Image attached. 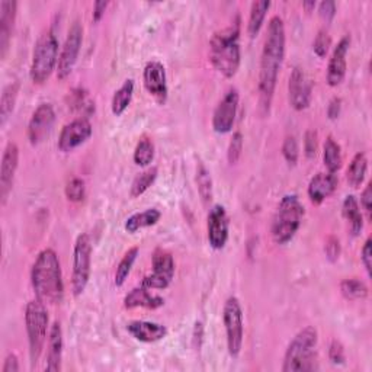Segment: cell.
Segmentation results:
<instances>
[{
  "label": "cell",
  "instance_id": "1",
  "mask_svg": "<svg viewBox=\"0 0 372 372\" xmlns=\"http://www.w3.org/2000/svg\"><path fill=\"white\" fill-rule=\"evenodd\" d=\"M285 45L286 37L284 21L280 16H272L268 24V31L264 42L257 83L259 106H261L264 115L269 114L270 111L275 89H277L278 83V76L285 58Z\"/></svg>",
  "mask_w": 372,
  "mask_h": 372
},
{
  "label": "cell",
  "instance_id": "2",
  "mask_svg": "<svg viewBox=\"0 0 372 372\" xmlns=\"http://www.w3.org/2000/svg\"><path fill=\"white\" fill-rule=\"evenodd\" d=\"M31 284L35 297L45 305H57L64 298V281L58 254L47 248L41 250L31 269Z\"/></svg>",
  "mask_w": 372,
  "mask_h": 372
},
{
  "label": "cell",
  "instance_id": "3",
  "mask_svg": "<svg viewBox=\"0 0 372 372\" xmlns=\"http://www.w3.org/2000/svg\"><path fill=\"white\" fill-rule=\"evenodd\" d=\"M240 19L217 31L209 41V63L225 79H233L241 63Z\"/></svg>",
  "mask_w": 372,
  "mask_h": 372
},
{
  "label": "cell",
  "instance_id": "4",
  "mask_svg": "<svg viewBox=\"0 0 372 372\" xmlns=\"http://www.w3.org/2000/svg\"><path fill=\"white\" fill-rule=\"evenodd\" d=\"M318 332L313 326L301 329L289 342L285 355L282 372H310L318 369L317 357Z\"/></svg>",
  "mask_w": 372,
  "mask_h": 372
},
{
  "label": "cell",
  "instance_id": "5",
  "mask_svg": "<svg viewBox=\"0 0 372 372\" xmlns=\"http://www.w3.org/2000/svg\"><path fill=\"white\" fill-rule=\"evenodd\" d=\"M304 218V207L297 195H285L272 218L270 234L277 245L285 246L298 233Z\"/></svg>",
  "mask_w": 372,
  "mask_h": 372
},
{
  "label": "cell",
  "instance_id": "6",
  "mask_svg": "<svg viewBox=\"0 0 372 372\" xmlns=\"http://www.w3.org/2000/svg\"><path fill=\"white\" fill-rule=\"evenodd\" d=\"M25 326H26V334H28L31 368H35V365L40 362L45 342L51 329L50 318H48L47 305L41 300L35 298L26 304Z\"/></svg>",
  "mask_w": 372,
  "mask_h": 372
},
{
  "label": "cell",
  "instance_id": "7",
  "mask_svg": "<svg viewBox=\"0 0 372 372\" xmlns=\"http://www.w3.org/2000/svg\"><path fill=\"white\" fill-rule=\"evenodd\" d=\"M58 56V40L54 32L51 29L42 32L32 53L29 69L32 82L35 85H44L53 72L57 70Z\"/></svg>",
  "mask_w": 372,
  "mask_h": 372
},
{
  "label": "cell",
  "instance_id": "8",
  "mask_svg": "<svg viewBox=\"0 0 372 372\" xmlns=\"http://www.w3.org/2000/svg\"><path fill=\"white\" fill-rule=\"evenodd\" d=\"M223 323L227 337V350L232 358H237L245 339V323H243V309L237 297H229L224 302L223 309Z\"/></svg>",
  "mask_w": 372,
  "mask_h": 372
},
{
  "label": "cell",
  "instance_id": "9",
  "mask_svg": "<svg viewBox=\"0 0 372 372\" xmlns=\"http://www.w3.org/2000/svg\"><path fill=\"white\" fill-rule=\"evenodd\" d=\"M90 270H92V241L88 233H82L76 238L73 249L72 289L74 297H79L85 293L90 280Z\"/></svg>",
  "mask_w": 372,
  "mask_h": 372
},
{
  "label": "cell",
  "instance_id": "10",
  "mask_svg": "<svg viewBox=\"0 0 372 372\" xmlns=\"http://www.w3.org/2000/svg\"><path fill=\"white\" fill-rule=\"evenodd\" d=\"M82 44H83V26L80 25L79 21H74L67 32L66 41H64L58 56V64L56 70L58 80H66L72 74L77 63Z\"/></svg>",
  "mask_w": 372,
  "mask_h": 372
},
{
  "label": "cell",
  "instance_id": "11",
  "mask_svg": "<svg viewBox=\"0 0 372 372\" xmlns=\"http://www.w3.org/2000/svg\"><path fill=\"white\" fill-rule=\"evenodd\" d=\"M152 273L144 277L141 285L149 289H166L175 278V259L170 252L156 249L152 256Z\"/></svg>",
  "mask_w": 372,
  "mask_h": 372
},
{
  "label": "cell",
  "instance_id": "12",
  "mask_svg": "<svg viewBox=\"0 0 372 372\" xmlns=\"http://www.w3.org/2000/svg\"><path fill=\"white\" fill-rule=\"evenodd\" d=\"M143 83L145 90L152 96V98L160 104L165 105L169 96V88H168V76L166 69L163 64L157 60H152L143 70Z\"/></svg>",
  "mask_w": 372,
  "mask_h": 372
},
{
  "label": "cell",
  "instance_id": "13",
  "mask_svg": "<svg viewBox=\"0 0 372 372\" xmlns=\"http://www.w3.org/2000/svg\"><path fill=\"white\" fill-rule=\"evenodd\" d=\"M230 221L225 208L220 204L214 205L208 213L207 218V237L208 243L214 250H221L229 241Z\"/></svg>",
  "mask_w": 372,
  "mask_h": 372
},
{
  "label": "cell",
  "instance_id": "14",
  "mask_svg": "<svg viewBox=\"0 0 372 372\" xmlns=\"http://www.w3.org/2000/svg\"><path fill=\"white\" fill-rule=\"evenodd\" d=\"M240 95L236 88L230 89L218 102L213 114V129L217 134H229L236 122Z\"/></svg>",
  "mask_w": 372,
  "mask_h": 372
},
{
  "label": "cell",
  "instance_id": "15",
  "mask_svg": "<svg viewBox=\"0 0 372 372\" xmlns=\"http://www.w3.org/2000/svg\"><path fill=\"white\" fill-rule=\"evenodd\" d=\"M93 133V127L86 117H80L63 127L58 137V149L63 153H70L85 144Z\"/></svg>",
  "mask_w": 372,
  "mask_h": 372
},
{
  "label": "cell",
  "instance_id": "16",
  "mask_svg": "<svg viewBox=\"0 0 372 372\" xmlns=\"http://www.w3.org/2000/svg\"><path fill=\"white\" fill-rule=\"evenodd\" d=\"M313 88L309 76L301 67H294L288 82V101L296 111H304L310 106Z\"/></svg>",
  "mask_w": 372,
  "mask_h": 372
},
{
  "label": "cell",
  "instance_id": "17",
  "mask_svg": "<svg viewBox=\"0 0 372 372\" xmlns=\"http://www.w3.org/2000/svg\"><path fill=\"white\" fill-rule=\"evenodd\" d=\"M56 122V112L50 104H41L32 114L28 124V140L32 145L41 144L50 136Z\"/></svg>",
  "mask_w": 372,
  "mask_h": 372
},
{
  "label": "cell",
  "instance_id": "18",
  "mask_svg": "<svg viewBox=\"0 0 372 372\" xmlns=\"http://www.w3.org/2000/svg\"><path fill=\"white\" fill-rule=\"evenodd\" d=\"M19 166V149L13 141H9L2 154V163H0V201L2 205L6 204L9 193L13 188V181L16 170Z\"/></svg>",
  "mask_w": 372,
  "mask_h": 372
},
{
  "label": "cell",
  "instance_id": "19",
  "mask_svg": "<svg viewBox=\"0 0 372 372\" xmlns=\"http://www.w3.org/2000/svg\"><path fill=\"white\" fill-rule=\"evenodd\" d=\"M349 48H350V35H345L333 48V53L326 70L327 85L332 88L341 86L346 77V70H348L346 57L349 53Z\"/></svg>",
  "mask_w": 372,
  "mask_h": 372
},
{
  "label": "cell",
  "instance_id": "20",
  "mask_svg": "<svg viewBox=\"0 0 372 372\" xmlns=\"http://www.w3.org/2000/svg\"><path fill=\"white\" fill-rule=\"evenodd\" d=\"M18 13V2L15 0H2L0 2V58L5 60L9 51V45Z\"/></svg>",
  "mask_w": 372,
  "mask_h": 372
},
{
  "label": "cell",
  "instance_id": "21",
  "mask_svg": "<svg viewBox=\"0 0 372 372\" xmlns=\"http://www.w3.org/2000/svg\"><path fill=\"white\" fill-rule=\"evenodd\" d=\"M339 186V177L336 173H317L312 177V181L307 188V195H309L312 204L320 205L325 202L330 195L336 192Z\"/></svg>",
  "mask_w": 372,
  "mask_h": 372
},
{
  "label": "cell",
  "instance_id": "22",
  "mask_svg": "<svg viewBox=\"0 0 372 372\" xmlns=\"http://www.w3.org/2000/svg\"><path fill=\"white\" fill-rule=\"evenodd\" d=\"M127 332L131 334L136 341L143 343H156L163 341L168 336V327L154 321L134 320L127 325Z\"/></svg>",
  "mask_w": 372,
  "mask_h": 372
},
{
  "label": "cell",
  "instance_id": "23",
  "mask_svg": "<svg viewBox=\"0 0 372 372\" xmlns=\"http://www.w3.org/2000/svg\"><path fill=\"white\" fill-rule=\"evenodd\" d=\"M152 289L145 288L143 285L129 291L124 298V307L127 310L134 309H147V310H157L165 305V298L152 294Z\"/></svg>",
  "mask_w": 372,
  "mask_h": 372
},
{
  "label": "cell",
  "instance_id": "24",
  "mask_svg": "<svg viewBox=\"0 0 372 372\" xmlns=\"http://www.w3.org/2000/svg\"><path fill=\"white\" fill-rule=\"evenodd\" d=\"M63 329L58 321H54L48 334L47 342V365L45 371L48 372H58L61 371V361H63Z\"/></svg>",
  "mask_w": 372,
  "mask_h": 372
},
{
  "label": "cell",
  "instance_id": "25",
  "mask_svg": "<svg viewBox=\"0 0 372 372\" xmlns=\"http://www.w3.org/2000/svg\"><path fill=\"white\" fill-rule=\"evenodd\" d=\"M342 213L349 224V230L353 237H358L364 230V216L361 213L359 202L353 195H348L342 204Z\"/></svg>",
  "mask_w": 372,
  "mask_h": 372
},
{
  "label": "cell",
  "instance_id": "26",
  "mask_svg": "<svg viewBox=\"0 0 372 372\" xmlns=\"http://www.w3.org/2000/svg\"><path fill=\"white\" fill-rule=\"evenodd\" d=\"M160 218H161V213L157 208H149L143 213H136L131 217H128L124 224V229L129 234H134L143 229L153 227V225H156L160 221Z\"/></svg>",
  "mask_w": 372,
  "mask_h": 372
},
{
  "label": "cell",
  "instance_id": "27",
  "mask_svg": "<svg viewBox=\"0 0 372 372\" xmlns=\"http://www.w3.org/2000/svg\"><path fill=\"white\" fill-rule=\"evenodd\" d=\"M323 163H325L327 172L337 173L342 169L343 165V156L342 147L332 136H329L323 145Z\"/></svg>",
  "mask_w": 372,
  "mask_h": 372
},
{
  "label": "cell",
  "instance_id": "28",
  "mask_svg": "<svg viewBox=\"0 0 372 372\" xmlns=\"http://www.w3.org/2000/svg\"><path fill=\"white\" fill-rule=\"evenodd\" d=\"M133 96H134V80L127 79L121 85V88L115 90L114 96H112V101H111L112 114H114L115 117H121L128 109L129 104H131Z\"/></svg>",
  "mask_w": 372,
  "mask_h": 372
},
{
  "label": "cell",
  "instance_id": "29",
  "mask_svg": "<svg viewBox=\"0 0 372 372\" xmlns=\"http://www.w3.org/2000/svg\"><path fill=\"white\" fill-rule=\"evenodd\" d=\"M269 8H270L269 0H257V2L252 3L249 21H248V34L250 38H254L259 35V32H261L264 26Z\"/></svg>",
  "mask_w": 372,
  "mask_h": 372
},
{
  "label": "cell",
  "instance_id": "30",
  "mask_svg": "<svg viewBox=\"0 0 372 372\" xmlns=\"http://www.w3.org/2000/svg\"><path fill=\"white\" fill-rule=\"evenodd\" d=\"M366 170H368V159L366 154L359 152L353 156L352 161L349 163V168L346 170V181L352 188H359L364 181H365V176H366Z\"/></svg>",
  "mask_w": 372,
  "mask_h": 372
},
{
  "label": "cell",
  "instance_id": "31",
  "mask_svg": "<svg viewBox=\"0 0 372 372\" xmlns=\"http://www.w3.org/2000/svg\"><path fill=\"white\" fill-rule=\"evenodd\" d=\"M19 83L13 82L8 85L3 89L2 98H0V125L5 127L8 120L10 118L12 112L15 109L16 101H18V95H19Z\"/></svg>",
  "mask_w": 372,
  "mask_h": 372
},
{
  "label": "cell",
  "instance_id": "32",
  "mask_svg": "<svg viewBox=\"0 0 372 372\" xmlns=\"http://www.w3.org/2000/svg\"><path fill=\"white\" fill-rule=\"evenodd\" d=\"M138 253H140L138 248H131V249H128V252H125V254L122 256L115 270V280H114L115 286L120 288L127 282L129 273H131V269L137 261Z\"/></svg>",
  "mask_w": 372,
  "mask_h": 372
},
{
  "label": "cell",
  "instance_id": "33",
  "mask_svg": "<svg viewBox=\"0 0 372 372\" xmlns=\"http://www.w3.org/2000/svg\"><path fill=\"white\" fill-rule=\"evenodd\" d=\"M341 293L349 301L365 300L369 294V289L366 284L358 278H348L341 282Z\"/></svg>",
  "mask_w": 372,
  "mask_h": 372
},
{
  "label": "cell",
  "instance_id": "34",
  "mask_svg": "<svg viewBox=\"0 0 372 372\" xmlns=\"http://www.w3.org/2000/svg\"><path fill=\"white\" fill-rule=\"evenodd\" d=\"M157 175H159L157 168H149V169H145L144 172L138 173L131 184V189H129L131 197L138 198L143 195L144 192H147L152 188V185L156 182Z\"/></svg>",
  "mask_w": 372,
  "mask_h": 372
},
{
  "label": "cell",
  "instance_id": "35",
  "mask_svg": "<svg viewBox=\"0 0 372 372\" xmlns=\"http://www.w3.org/2000/svg\"><path fill=\"white\" fill-rule=\"evenodd\" d=\"M134 163L140 168H147L154 159V144L149 137H141L134 150Z\"/></svg>",
  "mask_w": 372,
  "mask_h": 372
},
{
  "label": "cell",
  "instance_id": "36",
  "mask_svg": "<svg viewBox=\"0 0 372 372\" xmlns=\"http://www.w3.org/2000/svg\"><path fill=\"white\" fill-rule=\"evenodd\" d=\"M197 185H198V192L204 201V204H209L213 201L214 191H213V179L211 175H209L208 169L200 163L197 169Z\"/></svg>",
  "mask_w": 372,
  "mask_h": 372
},
{
  "label": "cell",
  "instance_id": "37",
  "mask_svg": "<svg viewBox=\"0 0 372 372\" xmlns=\"http://www.w3.org/2000/svg\"><path fill=\"white\" fill-rule=\"evenodd\" d=\"M64 193H66V198L70 202L83 201L85 197H86V184H85V181L80 179V177H74V179H72L66 185Z\"/></svg>",
  "mask_w": 372,
  "mask_h": 372
},
{
  "label": "cell",
  "instance_id": "38",
  "mask_svg": "<svg viewBox=\"0 0 372 372\" xmlns=\"http://www.w3.org/2000/svg\"><path fill=\"white\" fill-rule=\"evenodd\" d=\"M282 156L289 166H296L300 157L298 141L294 136H288L282 144Z\"/></svg>",
  "mask_w": 372,
  "mask_h": 372
},
{
  "label": "cell",
  "instance_id": "39",
  "mask_svg": "<svg viewBox=\"0 0 372 372\" xmlns=\"http://www.w3.org/2000/svg\"><path fill=\"white\" fill-rule=\"evenodd\" d=\"M243 145H245V137L240 131H236L230 140L229 144V150H227V160L229 163L233 166L241 157V152H243Z\"/></svg>",
  "mask_w": 372,
  "mask_h": 372
},
{
  "label": "cell",
  "instance_id": "40",
  "mask_svg": "<svg viewBox=\"0 0 372 372\" xmlns=\"http://www.w3.org/2000/svg\"><path fill=\"white\" fill-rule=\"evenodd\" d=\"M330 47H332V37L329 35V32L325 29L318 31L313 42V51L316 53V56L320 58H325L330 51Z\"/></svg>",
  "mask_w": 372,
  "mask_h": 372
},
{
  "label": "cell",
  "instance_id": "41",
  "mask_svg": "<svg viewBox=\"0 0 372 372\" xmlns=\"http://www.w3.org/2000/svg\"><path fill=\"white\" fill-rule=\"evenodd\" d=\"M318 150V137L314 129H309L304 136V154L307 159H314Z\"/></svg>",
  "mask_w": 372,
  "mask_h": 372
},
{
  "label": "cell",
  "instance_id": "42",
  "mask_svg": "<svg viewBox=\"0 0 372 372\" xmlns=\"http://www.w3.org/2000/svg\"><path fill=\"white\" fill-rule=\"evenodd\" d=\"M325 253H326V257L329 259V261L334 264L337 259L341 257V253H342L341 240L334 236H329L326 240V245H325Z\"/></svg>",
  "mask_w": 372,
  "mask_h": 372
},
{
  "label": "cell",
  "instance_id": "43",
  "mask_svg": "<svg viewBox=\"0 0 372 372\" xmlns=\"http://www.w3.org/2000/svg\"><path fill=\"white\" fill-rule=\"evenodd\" d=\"M329 359L334 365H342L346 359L345 357V348L339 341H333L329 346Z\"/></svg>",
  "mask_w": 372,
  "mask_h": 372
},
{
  "label": "cell",
  "instance_id": "44",
  "mask_svg": "<svg viewBox=\"0 0 372 372\" xmlns=\"http://www.w3.org/2000/svg\"><path fill=\"white\" fill-rule=\"evenodd\" d=\"M318 15L323 21L330 22L336 16V3L330 2V0H326V2H321L318 5Z\"/></svg>",
  "mask_w": 372,
  "mask_h": 372
},
{
  "label": "cell",
  "instance_id": "45",
  "mask_svg": "<svg viewBox=\"0 0 372 372\" xmlns=\"http://www.w3.org/2000/svg\"><path fill=\"white\" fill-rule=\"evenodd\" d=\"M371 259H372V240L371 237H368L361 249V262L368 273V277H371Z\"/></svg>",
  "mask_w": 372,
  "mask_h": 372
},
{
  "label": "cell",
  "instance_id": "46",
  "mask_svg": "<svg viewBox=\"0 0 372 372\" xmlns=\"http://www.w3.org/2000/svg\"><path fill=\"white\" fill-rule=\"evenodd\" d=\"M361 205L365 209L368 220H371V213H372V184L368 182L365 189L361 193Z\"/></svg>",
  "mask_w": 372,
  "mask_h": 372
},
{
  "label": "cell",
  "instance_id": "47",
  "mask_svg": "<svg viewBox=\"0 0 372 372\" xmlns=\"http://www.w3.org/2000/svg\"><path fill=\"white\" fill-rule=\"evenodd\" d=\"M192 342H193V348L197 350H200L202 348V342H204V325L201 321L195 323V327H193V333H192Z\"/></svg>",
  "mask_w": 372,
  "mask_h": 372
},
{
  "label": "cell",
  "instance_id": "48",
  "mask_svg": "<svg viewBox=\"0 0 372 372\" xmlns=\"http://www.w3.org/2000/svg\"><path fill=\"white\" fill-rule=\"evenodd\" d=\"M341 111H342V99L341 98H333L329 105H327V117L334 121L341 115Z\"/></svg>",
  "mask_w": 372,
  "mask_h": 372
},
{
  "label": "cell",
  "instance_id": "49",
  "mask_svg": "<svg viewBox=\"0 0 372 372\" xmlns=\"http://www.w3.org/2000/svg\"><path fill=\"white\" fill-rule=\"evenodd\" d=\"M108 2L105 0H98V2H95L93 5V13H92V19L93 22H101L102 18L105 16V10L108 8Z\"/></svg>",
  "mask_w": 372,
  "mask_h": 372
},
{
  "label": "cell",
  "instance_id": "50",
  "mask_svg": "<svg viewBox=\"0 0 372 372\" xmlns=\"http://www.w3.org/2000/svg\"><path fill=\"white\" fill-rule=\"evenodd\" d=\"M19 371V361H18V357H16L15 353H9L5 362H3V366H2V372H18Z\"/></svg>",
  "mask_w": 372,
  "mask_h": 372
},
{
  "label": "cell",
  "instance_id": "51",
  "mask_svg": "<svg viewBox=\"0 0 372 372\" xmlns=\"http://www.w3.org/2000/svg\"><path fill=\"white\" fill-rule=\"evenodd\" d=\"M317 3L314 2V0H309V2H302V8L307 10V12H313L316 9Z\"/></svg>",
  "mask_w": 372,
  "mask_h": 372
}]
</instances>
